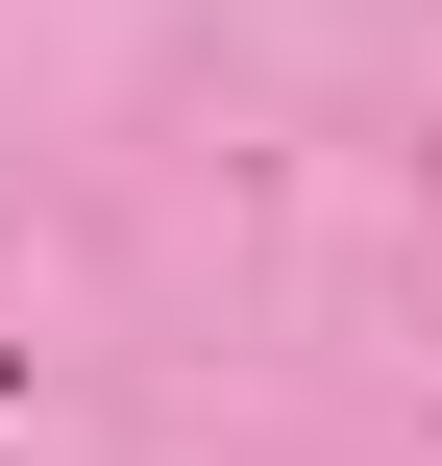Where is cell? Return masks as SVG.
<instances>
[{"label":"cell","instance_id":"1","mask_svg":"<svg viewBox=\"0 0 442 466\" xmlns=\"http://www.w3.org/2000/svg\"><path fill=\"white\" fill-rule=\"evenodd\" d=\"M0 393H25V344H0Z\"/></svg>","mask_w":442,"mask_h":466}]
</instances>
